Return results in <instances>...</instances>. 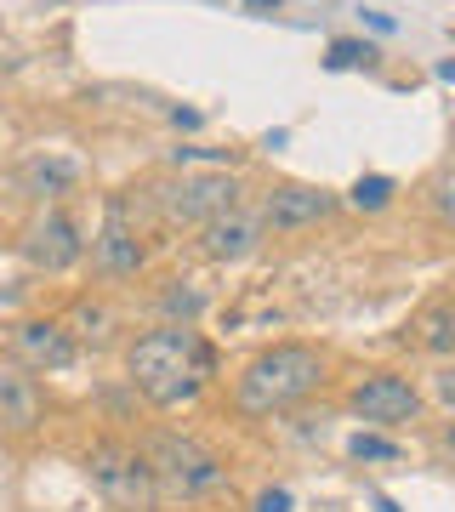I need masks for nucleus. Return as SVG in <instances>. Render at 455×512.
I'll return each mask as SVG.
<instances>
[{
  "instance_id": "obj_16",
  "label": "nucleus",
  "mask_w": 455,
  "mask_h": 512,
  "mask_svg": "<svg viewBox=\"0 0 455 512\" xmlns=\"http://www.w3.org/2000/svg\"><path fill=\"white\" fill-rule=\"evenodd\" d=\"M370 46H359V40H336V46H330V69H353V63H370Z\"/></svg>"
},
{
  "instance_id": "obj_19",
  "label": "nucleus",
  "mask_w": 455,
  "mask_h": 512,
  "mask_svg": "<svg viewBox=\"0 0 455 512\" xmlns=\"http://www.w3.org/2000/svg\"><path fill=\"white\" fill-rule=\"evenodd\" d=\"M165 308H171V313H200L205 296L200 291H182V285H177V291H165Z\"/></svg>"
},
{
  "instance_id": "obj_25",
  "label": "nucleus",
  "mask_w": 455,
  "mask_h": 512,
  "mask_svg": "<svg viewBox=\"0 0 455 512\" xmlns=\"http://www.w3.org/2000/svg\"><path fill=\"white\" fill-rule=\"evenodd\" d=\"M376 512H399V507H393V501H376Z\"/></svg>"
},
{
  "instance_id": "obj_3",
  "label": "nucleus",
  "mask_w": 455,
  "mask_h": 512,
  "mask_svg": "<svg viewBox=\"0 0 455 512\" xmlns=\"http://www.w3.org/2000/svg\"><path fill=\"white\" fill-rule=\"evenodd\" d=\"M148 467H154V484H160V501H200V495L222 490L228 473L222 461L205 450V444L182 439V433H154L148 439Z\"/></svg>"
},
{
  "instance_id": "obj_1",
  "label": "nucleus",
  "mask_w": 455,
  "mask_h": 512,
  "mask_svg": "<svg viewBox=\"0 0 455 512\" xmlns=\"http://www.w3.org/2000/svg\"><path fill=\"white\" fill-rule=\"evenodd\" d=\"M211 365H217L211 348H205L188 325L148 330V336H137L131 353H126V370H131V382H137V393H143L148 404H160V410H177V404L200 399Z\"/></svg>"
},
{
  "instance_id": "obj_7",
  "label": "nucleus",
  "mask_w": 455,
  "mask_h": 512,
  "mask_svg": "<svg viewBox=\"0 0 455 512\" xmlns=\"http://www.w3.org/2000/svg\"><path fill=\"white\" fill-rule=\"evenodd\" d=\"M347 404H353V416L376 421V427H399V421L421 416V393L404 382V376H387V370L364 376V382L347 393Z\"/></svg>"
},
{
  "instance_id": "obj_10",
  "label": "nucleus",
  "mask_w": 455,
  "mask_h": 512,
  "mask_svg": "<svg viewBox=\"0 0 455 512\" xmlns=\"http://www.w3.org/2000/svg\"><path fill=\"white\" fill-rule=\"evenodd\" d=\"M91 256H97V268H103V274H114V279H126V274H137V268H143V245H137V234H131L126 200L103 205V234H97Z\"/></svg>"
},
{
  "instance_id": "obj_8",
  "label": "nucleus",
  "mask_w": 455,
  "mask_h": 512,
  "mask_svg": "<svg viewBox=\"0 0 455 512\" xmlns=\"http://www.w3.org/2000/svg\"><path fill=\"white\" fill-rule=\"evenodd\" d=\"M336 211V194L330 188H273L268 205H262V222H268L273 234H296V228H313V222H325Z\"/></svg>"
},
{
  "instance_id": "obj_14",
  "label": "nucleus",
  "mask_w": 455,
  "mask_h": 512,
  "mask_svg": "<svg viewBox=\"0 0 455 512\" xmlns=\"http://www.w3.org/2000/svg\"><path fill=\"white\" fill-rule=\"evenodd\" d=\"M74 171H80L74 160H35L23 177H29V188H40V194H57L63 183H74Z\"/></svg>"
},
{
  "instance_id": "obj_11",
  "label": "nucleus",
  "mask_w": 455,
  "mask_h": 512,
  "mask_svg": "<svg viewBox=\"0 0 455 512\" xmlns=\"http://www.w3.org/2000/svg\"><path fill=\"white\" fill-rule=\"evenodd\" d=\"M262 234H268L262 211L234 205V211H222V217L205 222V256H211V262H239V256H251L256 245H262Z\"/></svg>"
},
{
  "instance_id": "obj_9",
  "label": "nucleus",
  "mask_w": 455,
  "mask_h": 512,
  "mask_svg": "<svg viewBox=\"0 0 455 512\" xmlns=\"http://www.w3.org/2000/svg\"><path fill=\"white\" fill-rule=\"evenodd\" d=\"M12 353H18V365L29 370H69L74 365V336L63 325H52V319H23L18 330H12Z\"/></svg>"
},
{
  "instance_id": "obj_23",
  "label": "nucleus",
  "mask_w": 455,
  "mask_h": 512,
  "mask_svg": "<svg viewBox=\"0 0 455 512\" xmlns=\"http://www.w3.org/2000/svg\"><path fill=\"white\" fill-rule=\"evenodd\" d=\"M239 6H256V12H279V0H239Z\"/></svg>"
},
{
  "instance_id": "obj_17",
  "label": "nucleus",
  "mask_w": 455,
  "mask_h": 512,
  "mask_svg": "<svg viewBox=\"0 0 455 512\" xmlns=\"http://www.w3.org/2000/svg\"><path fill=\"white\" fill-rule=\"evenodd\" d=\"M347 450H353L359 461H387V456H399V450H393L387 439H364V433H359L353 444H347Z\"/></svg>"
},
{
  "instance_id": "obj_6",
  "label": "nucleus",
  "mask_w": 455,
  "mask_h": 512,
  "mask_svg": "<svg viewBox=\"0 0 455 512\" xmlns=\"http://www.w3.org/2000/svg\"><path fill=\"white\" fill-rule=\"evenodd\" d=\"M239 205V183L234 177H222V171H205V177H182V183H165L160 188V211L171 222H211L222 211H234Z\"/></svg>"
},
{
  "instance_id": "obj_5",
  "label": "nucleus",
  "mask_w": 455,
  "mask_h": 512,
  "mask_svg": "<svg viewBox=\"0 0 455 512\" xmlns=\"http://www.w3.org/2000/svg\"><path fill=\"white\" fill-rule=\"evenodd\" d=\"M18 251H23V262L29 268H40V274H63V268H74L80 262V228H74L57 205H46V211H35L29 217V228H23V239H18Z\"/></svg>"
},
{
  "instance_id": "obj_21",
  "label": "nucleus",
  "mask_w": 455,
  "mask_h": 512,
  "mask_svg": "<svg viewBox=\"0 0 455 512\" xmlns=\"http://www.w3.org/2000/svg\"><path fill=\"white\" fill-rule=\"evenodd\" d=\"M182 160H234V154H222V148H177V165Z\"/></svg>"
},
{
  "instance_id": "obj_24",
  "label": "nucleus",
  "mask_w": 455,
  "mask_h": 512,
  "mask_svg": "<svg viewBox=\"0 0 455 512\" xmlns=\"http://www.w3.org/2000/svg\"><path fill=\"white\" fill-rule=\"evenodd\" d=\"M438 80H455V57L450 63H438Z\"/></svg>"
},
{
  "instance_id": "obj_2",
  "label": "nucleus",
  "mask_w": 455,
  "mask_h": 512,
  "mask_svg": "<svg viewBox=\"0 0 455 512\" xmlns=\"http://www.w3.org/2000/svg\"><path fill=\"white\" fill-rule=\"evenodd\" d=\"M319 382H325L319 348H308V342H279V348L256 353L251 365L239 370L234 404L245 416H279V410L302 404L308 393H319Z\"/></svg>"
},
{
  "instance_id": "obj_12",
  "label": "nucleus",
  "mask_w": 455,
  "mask_h": 512,
  "mask_svg": "<svg viewBox=\"0 0 455 512\" xmlns=\"http://www.w3.org/2000/svg\"><path fill=\"white\" fill-rule=\"evenodd\" d=\"M410 342L427 353H455V302H433V308L416 313L410 325Z\"/></svg>"
},
{
  "instance_id": "obj_15",
  "label": "nucleus",
  "mask_w": 455,
  "mask_h": 512,
  "mask_svg": "<svg viewBox=\"0 0 455 512\" xmlns=\"http://www.w3.org/2000/svg\"><path fill=\"white\" fill-rule=\"evenodd\" d=\"M387 200H393V183L387 177H359L353 194H347V205H359V211H382Z\"/></svg>"
},
{
  "instance_id": "obj_20",
  "label": "nucleus",
  "mask_w": 455,
  "mask_h": 512,
  "mask_svg": "<svg viewBox=\"0 0 455 512\" xmlns=\"http://www.w3.org/2000/svg\"><path fill=\"white\" fill-rule=\"evenodd\" d=\"M256 512H291V490H268L256 501Z\"/></svg>"
},
{
  "instance_id": "obj_18",
  "label": "nucleus",
  "mask_w": 455,
  "mask_h": 512,
  "mask_svg": "<svg viewBox=\"0 0 455 512\" xmlns=\"http://www.w3.org/2000/svg\"><path fill=\"white\" fill-rule=\"evenodd\" d=\"M433 399L444 404V410H455V365H438L433 370Z\"/></svg>"
},
{
  "instance_id": "obj_13",
  "label": "nucleus",
  "mask_w": 455,
  "mask_h": 512,
  "mask_svg": "<svg viewBox=\"0 0 455 512\" xmlns=\"http://www.w3.org/2000/svg\"><path fill=\"white\" fill-rule=\"evenodd\" d=\"M0 421L6 427H35L40 421V399L29 382H0Z\"/></svg>"
},
{
  "instance_id": "obj_4",
  "label": "nucleus",
  "mask_w": 455,
  "mask_h": 512,
  "mask_svg": "<svg viewBox=\"0 0 455 512\" xmlns=\"http://www.w3.org/2000/svg\"><path fill=\"white\" fill-rule=\"evenodd\" d=\"M86 473H91L97 495H103L114 512H154L160 507L154 467H148V456L131 450V444H97V450L86 456Z\"/></svg>"
},
{
  "instance_id": "obj_22",
  "label": "nucleus",
  "mask_w": 455,
  "mask_h": 512,
  "mask_svg": "<svg viewBox=\"0 0 455 512\" xmlns=\"http://www.w3.org/2000/svg\"><path fill=\"white\" fill-rule=\"evenodd\" d=\"M438 211L455 217V177H444V188H438Z\"/></svg>"
}]
</instances>
